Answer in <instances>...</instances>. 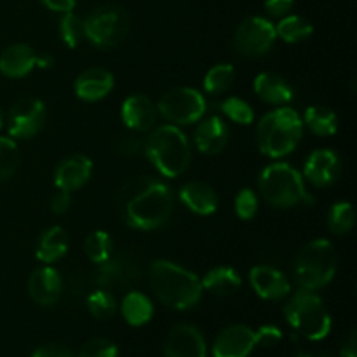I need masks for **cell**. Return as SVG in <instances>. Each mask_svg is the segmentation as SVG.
I'll return each mask as SVG.
<instances>
[{"instance_id":"6da1fadb","label":"cell","mask_w":357,"mask_h":357,"mask_svg":"<svg viewBox=\"0 0 357 357\" xmlns=\"http://www.w3.org/2000/svg\"><path fill=\"white\" fill-rule=\"evenodd\" d=\"M149 282L157 298L174 310L195 307L204 291L194 272L169 260H155L150 265Z\"/></svg>"},{"instance_id":"7a4b0ae2","label":"cell","mask_w":357,"mask_h":357,"mask_svg":"<svg viewBox=\"0 0 357 357\" xmlns=\"http://www.w3.org/2000/svg\"><path fill=\"white\" fill-rule=\"evenodd\" d=\"M302 136V117L288 105L268 112L258 122V149L264 155L271 157V159H281V157L295 152Z\"/></svg>"},{"instance_id":"3957f363","label":"cell","mask_w":357,"mask_h":357,"mask_svg":"<svg viewBox=\"0 0 357 357\" xmlns=\"http://www.w3.org/2000/svg\"><path fill=\"white\" fill-rule=\"evenodd\" d=\"M145 153L160 174L178 178L190 167L192 150L188 138L178 126L164 124L145 139Z\"/></svg>"},{"instance_id":"277c9868","label":"cell","mask_w":357,"mask_h":357,"mask_svg":"<svg viewBox=\"0 0 357 357\" xmlns=\"http://www.w3.org/2000/svg\"><path fill=\"white\" fill-rule=\"evenodd\" d=\"M124 218L138 230H155L166 225L174 209L173 190L153 178L142 192L129 199L124 206Z\"/></svg>"},{"instance_id":"5b68a950","label":"cell","mask_w":357,"mask_h":357,"mask_svg":"<svg viewBox=\"0 0 357 357\" xmlns=\"http://www.w3.org/2000/svg\"><path fill=\"white\" fill-rule=\"evenodd\" d=\"M258 188L261 197L279 209L314 202L307 192L302 173L288 162H272L264 167L258 176Z\"/></svg>"},{"instance_id":"8992f818","label":"cell","mask_w":357,"mask_h":357,"mask_svg":"<svg viewBox=\"0 0 357 357\" xmlns=\"http://www.w3.org/2000/svg\"><path fill=\"white\" fill-rule=\"evenodd\" d=\"M337 251L328 239H314L300 250L295 260V279L302 289L317 291L337 274Z\"/></svg>"},{"instance_id":"52a82bcc","label":"cell","mask_w":357,"mask_h":357,"mask_svg":"<svg viewBox=\"0 0 357 357\" xmlns=\"http://www.w3.org/2000/svg\"><path fill=\"white\" fill-rule=\"evenodd\" d=\"M284 317L293 330L307 340L319 342L331 331V316L316 291L300 289L284 305Z\"/></svg>"},{"instance_id":"ba28073f","label":"cell","mask_w":357,"mask_h":357,"mask_svg":"<svg viewBox=\"0 0 357 357\" xmlns=\"http://www.w3.org/2000/svg\"><path fill=\"white\" fill-rule=\"evenodd\" d=\"M84 24V38L100 49H114L121 45L131 30V17L128 10L117 3L96 7Z\"/></svg>"},{"instance_id":"9c48e42d","label":"cell","mask_w":357,"mask_h":357,"mask_svg":"<svg viewBox=\"0 0 357 357\" xmlns=\"http://www.w3.org/2000/svg\"><path fill=\"white\" fill-rule=\"evenodd\" d=\"M208 110L204 94L194 87H174L166 91L157 103V112L173 126H188L199 122Z\"/></svg>"},{"instance_id":"30bf717a","label":"cell","mask_w":357,"mask_h":357,"mask_svg":"<svg viewBox=\"0 0 357 357\" xmlns=\"http://www.w3.org/2000/svg\"><path fill=\"white\" fill-rule=\"evenodd\" d=\"M275 24L261 16H251L241 21L234 31V47L246 58L265 56L275 44Z\"/></svg>"},{"instance_id":"8fae6325","label":"cell","mask_w":357,"mask_h":357,"mask_svg":"<svg viewBox=\"0 0 357 357\" xmlns=\"http://www.w3.org/2000/svg\"><path fill=\"white\" fill-rule=\"evenodd\" d=\"M142 278V264L139 258L131 251H122L112 255L107 261L98 265L93 281L98 288H129Z\"/></svg>"},{"instance_id":"7c38bea8","label":"cell","mask_w":357,"mask_h":357,"mask_svg":"<svg viewBox=\"0 0 357 357\" xmlns=\"http://www.w3.org/2000/svg\"><path fill=\"white\" fill-rule=\"evenodd\" d=\"M47 110L44 101L33 96H24L10 107L7 115V128L13 139H30L44 128Z\"/></svg>"},{"instance_id":"4fadbf2b","label":"cell","mask_w":357,"mask_h":357,"mask_svg":"<svg viewBox=\"0 0 357 357\" xmlns=\"http://www.w3.org/2000/svg\"><path fill=\"white\" fill-rule=\"evenodd\" d=\"M164 356L166 357H206L204 335L194 324L181 323L171 328L164 344Z\"/></svg>"},{"instance_id":"5bb4252c","label":"cell","mask_w":357,"mask_h":357,"mask_svg":"<svg viewBox=\"0 0 357 357\" xmlns=\"http://www.w3.org/2000/svg\"><path fill=\"white\" fill-rule=\"evenodd\" d=\"M342 174V160L337 152L330 149L314 150L303 164V178L314 187H331Z\"/></svg>"},{"instance_id":"9a60e30c","label":"cell","mask_w":357,"mask_h":357,"mask_svg":"<svg viewBox=\"0 0 357 357\" xmlns=\"http://www.w3.org/2000/svg\"><path fill=\"white\" fill-rule=\"evenodd\" d=\"M257 347L255 330L246 324H232L223 328L213 344L215 357H248Z\"/></svg>"},{"instance_id":"2e32d148","label":"cell","mask_w":357,"mask_h":357,"mask_svg":"<svg viewBox=\"0 0 357 357\" xmlns=\"http://www.w3.org/2000/svg\"><path fill=\"white\" fill-rule=\"evenodd\" d=\"M121 115L126 128L135 132H146L155 128L159 112H157V105L149 96L131 94L122 103Z\"/></svg>"},{"instance_id":"e0dca14e","label":"cell","mask_w":357,"mask_h":357,"mask_svg":"<svg viewBox=\"0 0 357 357\" xmlns=\"http://www.w3.org/2000/svg\"><path fill=\"white\" fill-rule=\"evenodd\" d=\"M93 174V160L84 153H73L59 160L54 169V185L58 190L73 192L82 188Z\"/></svg>"},{"instance_id":"ac0fdd59","label":"cell","mask_w":357,"mask_h":357,"mask_svg":"<svg viewBox=\"0 0 357 357\" xmlns=\"http://www.w3.org/2000/svg\"><path fill=\"white\" fill-rule=\"evenodd\" d=\"M250 284L264 300H282L291 291L286 275L271 265H255L250 271Z\"/></svg>"},{"instance_id":"d6986e66","label":"cell","mask_w":357,"mask_h":357,"mask_svg":"<svg viewBox=\"0 0 357 357\" xmlns=\"http://www.w3.org/2000/svg\"><path fill=\"white\" fill-rule=\"evenodd\" d=\"M28 293L31 300L42 307L54 305L63 293V278L51 265L37 268L28 279Z\"/></svg>"},{"instance_id":"ffe728a7","label":"cell","mask_w":357,"mask_h":357,"mask_svg":"<svg viewBox=\"0 0 357 357\" xmlns=\"http://www.w3.org/2000/svg\"><path fill=\"white\" fill-rule=\"evenodd\" d=\"M114 75L108 70L93 66L80 73L73 84L75 96L82 101H100L107 98L114 89Z\"/></svg>"},{"instance_id":"44dd1931","label":"cell","mask_w":357,"mask_h":357,"mask_svg":"<svg viewBox=\"0 0 357 357\" xmlns=\"http://www.w3.org/2000/svg\"><path fill=\"white\" fill-rule=\"evenodd\" d=\"M229 126L218 115L204 119L194 132V142L197 150H201L202 153H208V155H216V153L222 152L229 145Z\"/></svg>"},{"instance_id":"7402d4cb","label":"cell","mask_w":357,"mask_h":357,"mask_svg":"<svg viewBox=\"0 0 357 357\" xmlns=\"http://www.w3.org/2000/svg\"><path fill=\"white\" fill-rule=\"evenodd\" d=\"M255 94L260 98L264 103L272 107H286L289 101L295 98L291 84L274 72H261L255 77L253 82Z\"/></svg>"},{"instance_id":"603a6c76","label":"cell","mask_w":357,"mask_h":357,"mask_svg":"<svg viewBox=\"0 0 357 357\" xmlns=\"http://www.w3.org/2000/svg\"><path fill=\"white\" fill-rule=\"evenodd\" d=\"M37 63V52L28 44H13L0 52V73L9 79L26 77Z\"/></svg>"},{"instance_id":"cb8c5ba5","label":"cell","mask_w":357,"mask_h":357,"mask_svg":"<svg viewBox=\"0 0 357 357\" xmlns=\"http://www.w3.org/2000/svg\"><path fill=\"white\" fill-rule=\"evenodd\" d=\"M180 201L192 213L201 216L213 215L218 209V195L215 188L206 181H188L180 188Z\"/></svg>"},{"instance_id":"d4e9b609","label":"cell","mask_w":357,"mask_h":357,"mask_svg":"<svg viewBox=\"0 0 357 357\" xmlns=\"http://www.w3.org/2000/svg\"><path fill=\"white\" fill-rule=\"evenodd\" d=\"M66 251H68L66 230L59 225H52L47 230H44L42 236L38 237L35 257L44 265H52L58 260H61L66 255Z\"/></svg>"},{"instance_id":"484cf974","label":"cell","mask_w":357,"mask_h":357,"mask_svg":"<svg viewBox=\"0 0 357 357\" xmlns=\"http://www.w3.org/2000/svg\"><path fill=\"white\" fill-rule=\"evenodd\" d=\"M201 284L202 289L209 291L211 295L230 296L239 291L241 286H243V279L236 268L220 265V267L206 272L204 279H201Z\"/></svg>"},{"instance_id":"4316f807","label":"cell","mask_w":357,"mask_h":357,"mask_svg":"<svg viewBox=\"0 0 357 357\" xmlns=\"http://www.w3.org/2000/svg\"><path fill=\"white\" fill-rule=\"evenodd\" d=\"M121 312L128 324L143 326L153 317V303L145 293L132 289V291L126 293V296L122 298Z\"/></svg>"},{"instance_id":"83f0119b","label":"cell","mask_w":357,"mask_h":357,"mask_svg":"<svg viewBox=\"0 0 357 357\" xmlns=\"http://www.w3.org/2000/svg\"><path fill=\"white\" fill-rule=\"evenodd\" d=\"M303 124L317 136H333L338 131V117L330 107L310 105L303 114Z\"/></svg>"},{"instance_id":"f1b7e54d","label":"cell","mask_w":357,"mask_h":357,"mask_svg":"<svg viewBox=\"0 0 357 357\" xmlns=\"http://www.w3.org/2000/svg\"><path fill=\"white\" fill-rule=\"evenodd\" d=\"M275 33L288 44H298L314 33V26L305 17L289 14V16H282L281 21L275 24Z\"/></svg>"},{"instance_id":"f546056e","label":"cell","mask_w":357,"mask_h":357,"mask_svg":"<svg viewBox=\"0 0 357 357\" xmlns=\"http://www.w3.org/2000/svg\"><path fill=\"white\" fill-rule=\"evenodd\" d=\"M84 251L93 264L100 265L114 255V241L105 230H94L84 241Z\"/></svg>"},{"instance_id":"4dcf8cb0","label":"cell","mask_w":357,"mask_h":357,"mask_svg":"<svg viewBox=\"0 0 357 357\" xmlns=\"http://www.w3.org/2000/svg\"><path fill=\"white\" fill-rule=\"evenodd\" d=\"M356 225L354 206L347 201L335 202L328 211V229L337 236H345Z\"/></svg>"},{"instance_id":"1f68e13d","label":"cell","mask_w":357,"mask_h":357,"mask_svg":"<svg viewBox=\"0 0 357 357\" xmlns=\"http://www.w3.org/2000/svg\"><path fill=\"white\" fill-rule=\"evenodd\" d=\"M236 70L230 63H220L208 70L204 75V89L209 94H223L232 87Z\"/></svg>"},{"instance_id":"d6a6232c","label":"cell","mask_w":357,"mask_h":357,"mask_svg":"<svg viewBox=\"0 0 357 357\" xmlns=\"http://www.w3.org/2000/svg\"><path fill=\"white\" fill-rule=\"evenodd\" d=\"M87 310L96 319H110L117 312V300L110 289L98 288L87 295Z\"/></svg>"},{"instance_id":"836d02e7","label":"cell","mask_w":357,"mask_h":357,"mask_svg":"<svg viewBox=\"0 0 357 357\" xmlns=\"http://www.w3.org/2000/svg\"><path fill=\"white\" fill-rule=\"evenodd\" d=\"M21 153L13 138L0 136V183L9 180L20 166Z\"/></svg>"},{"instance_id":"e575fe53","label":"cell","mask_w":357,"mask_h":357,"mask_svg":"<svg viewBox=\"0 0 357 357\" xmlns=\"http://www.w3.org/2000/svg\"><path fill=\"white\" fill-rule=\"evenodd\" d=\"M220 110L223 112L229 121L236 122V124L248 126L255 121V110L251 108V105L248 101H244L243 98L237 96H229L223 101H220Z\"/></svg>"},{"instance_id":"d590c367","label":"cell","mask_w":357,"mask_h":357,"mask_svg":"<svg viewBox=\"0 0 357 357\" xmlns=\"http://www.w3.org/2000/svg\"><path fill=\"white\" fill-rule=\"evenodd\" d=\"M59 37L61 42L70 49L79 47L84 38V24L77 14L65 13L59 20Z\"/></svg>"},{"instance_id":"8d00e7d4","label":"cell","mask_w":357,"mask_h":357,"mask_svg":"<svg viewBox=\"0 0 357 357\" xmlns=\"http://www.w3.org/2000/svg\"><path fill=\"white\" fill-rule=\"evenodd\" d=\"M236 215L241 220H253L258 213V195L251 188H243L236 195Z\"/></svg>"},{"instance_id":"74e56055","label":"cell","mask_w":357,"mask_h":357,"mask_svg":"<svg viewBox=\"0 0 357 357\" xmlns=\"http://www.w3.org/2000/svg\"><path fill=\"white\" fill-rule=\"evenodd\" d=\"M117 345L108 338H93L87 340L80 349L79 357H117Z\"/></svg>"},{"instance_id":"f35d334b","label":"cell","mask_w":357,"mask_h":357,"mask_svg":"<svg viewBox=\"0 0 357 357\" xmlns=\"http://www.w3.org/2000/svg\"><path fill=\"white\" fill-rule=\"evenodd\" d=\"M115 152L124 157H136L145 153V139L138 135H124L115 143Z\"/></svg>"},{"instance_id":"ab89813d","label":"cell","mask_w":357,"mask_h":357,"mask_svg":"<svg viewBox=\"0 0 357 357\" xmlns=\"http://www.w3.org/2000/svg\"><path fill=\"white\" fill-rule=\"evenodd\" d=\"M255 340L261 347H274L282 340V331L274 324H264L255 331Z\"/></svg>"},{"instance_id":"60d3db41","label":"cell","mask_w":357,"mask_h":357,"mask_svg":"<svg viewBox=\"0 0 357 357\" xmlns=\"http://www.w3.org/2000/svg\"><path fill=\"white\" fill-rule=\"evenodd\" d=\"M152 180H153L152 176H138V178H131V180L126 181V183L121 187V190H119V199H121V204L124 206L129 199L135 197L138 192H142L143 188H145Z\"/></svg>"},{"instance_id":"b9f144b4","label":"cell","mask_w":357,"mask_h":357,"mask_svg":"<svg viewBox=\"0 0 357 357\" xmlns=\"http://www.w3.org/2000/svg\"><path fill=\"white\" fill-rule=\"evenodd\" d=\"M72 206V192L58 190L51 197V211L54 215H65Z\"/></svg>"},{"instance_id":"7bdbcfd3","label":"cell","mask_w":357,"mask_h":357,"mask_svg":"<svg viewBox=\"0 0 357 357\" xmlns=\"http://www.w3.org/2000/svg\"><path fill=\"white\" fill-rule=\"evenodd\" d=\"M31 357H73L68 347L61 344H45L38 347Z\"/></svg>"},{"instance_id":"ee69618b","label":"cell","mask_w":357,"mask_h":357,"mask_svg":"<svg viewBox=\"0 0 357 357\" xmlns=\"http://www.w3.org/2000/svg\"><path fill=\"white\" fill-rule=\"evenodd\" d=\"M295 0H264L267 13L274 17H282L291 10Z\"/></svg>"},{"instance_id":"f6af8a7d","label":"cell","mask_w":357,"mask_h":357,"mask_svg":"<svg viewBox=\"0 0 357 357\" xmlns=\"http://www.w3.org/2000/svg\"><path fill=\"white\" fill-rule=\"evenodd\" d=\"M42 6L47 7L49 10H54V13H72L75 9L77 0H40Z\"/></svg>"},{"instance_id":"bcb514c9","label":"cell","mask_w":357,"mask_h":357,"mask_svg":"<svg viewBox=\"0 0 357 357\" xmlns=\"http://www.w3.org/2000/svg\"><path fill=\"white\" fill-rule=\"evenodd\" d=\"M342 357H357V337L356 331H351V335L347 337V340L344 342L340 351Z\"/></svg>"},{"instance_id":"7dc6e473","label":"cell","mask_w":357,"mask_h":357,"mask_svg":"<svg viewBox=\"0 0 357 357\" xmlns=\"http://www.w3.org/2000/svg\"><path fill=\"white\" fill-rule=\"evenodd\" d=\"M52 65H54V58H52L51 54H47V52H40V54H37V63H35L37 68L47 70V68H52Z\"/></svg>"},{"instance_id":"c3c4849f","label":"cell","mask_w":357,"mask_h":357,"mask_svg":"<svg viewBox=\"0 0 357 357\" xmlns=\"http://www.w3.org/2000/svg\"><path fill=\"white\" fill-rule=\"evenodd\" d=\"M296 357H314V356L309 354V352H298V354H296Z\"/></svg>"},{"instance_id":"681fc988","label":"cell","mask_w":357,"mask_h":357,"mask_svg":"<svg viewBox=\"0 0 357 357\" xmlns=\"http://www.w3.org/2000/svg\"><path fill=\"white\" fill-rule=\"evenodd\" d=\"M3 128V112H2V108H0V129Z\"/></svg>"},{"instance_id":"f907efd6","label":"cell","mask_w":357,"mask_h":357,"mask_svg":"<svg viewBox=\"0 0 357 357\" xmlns=\"http://www.w3.org/2000/svg\"><path fill=\"white\" fill-rule=\"evenodd\" d=\"M314 357H333L331 354H317V356H314Z\"/></svg>"}]
</instances>
